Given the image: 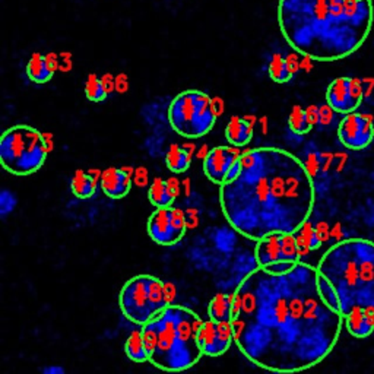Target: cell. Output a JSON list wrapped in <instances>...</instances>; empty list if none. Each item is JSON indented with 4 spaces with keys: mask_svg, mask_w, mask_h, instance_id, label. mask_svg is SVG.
<instances>
[{
    "mask_svg": "<svg viewBox=\"0 0 374 374\" xmlns=\"http://www.w3.org/2000/svg\"><path fill=\"white\" fill-rule=\"evenodd\" d=\"M296 263L297 262H278V263H274V265L267 266L265 269L269 272H272V274H284V272L289 271V269L293 267Z\"/></svg>",
    "mask_w": 374,
    "mask_h": 374,
    "instance_id": "obj_29",
    "label": "cell"
},
{
    "mask_svg": "<svg viewBox=\"0 0 374 374\" xmlns=\"http://www.w3.org/2000/svg\"><path fill=\"white\" fill-rule=\"evenodd\" d=\"M54 69L49 65L46 56L34 53L27 65V75L28 78L35 82V84H47L53 78Z\"/></svg>",
    "mask_w": 374,
    "mask_h": 374,
    "instance_id": "obj_17",
    "label": "cell"
},
{
    "mask_svg": "<svg viewBox=\"0 0 374 374\" xmlns=\"http://www.w3.org/2000/svg\"><path fill=\"white\" fill-rule=\"evenodd\" d=\"M318 271L335 286L344 316L357 306H374V241H338L325 252Z\"/></svg>",
    "mask_w": 374,
    "mask_h": 374,
    "instance_id": "obj_4",
    "label": "cell"
},
{
    "mask_svg": "<svg viewBox=\"0 0 374 374\" xmlns=\"http://www.w3.org/2000/svg\"><path fill=\"white\" fill-rule=\"evenodd\" d=\"M87 98L92 102H101L107 98L109 90L104 79H99L97 75H90L85 84Z\"/></svg>",
    "mask_w": 374,
    "mask_h": 374,
    "instance_id": "obj_26",
    "label": "cell"
},
{
    "mask_svg": "<svg viewBox=\"0 0 374 374\" xmlns=\"http://www.w3.org/2000/svg\"><path fill=\"white\" fill-rule=\"evenodd\" d=\"M258 266L267 267L278 262H300L301 253L296 234H271L258 240L255 251Z\"/></svg>",
    "mask_w": 374,
    "mask_h": 374,
    "instance_id": "obj_9",
    "label": "cell"
},
{
    "mask_svg": "<svg viewBox=\"0 0 374 374\" xmlns=\"http://www.w3.org/2000/svg\"><path fill=\"white\" fill-rule=\"evenodd\" d=\"M234 344L262 370L293 374L320 364L337 346L344 315L320 296L318 267L297 262L284 274L258 266L233 294Z\"/></svg>",
    "mask_w": 374,
    "mask_h": 374,
    "instance_id": "obj_1",
    "label": "cell"
},
{
    "mask_svg": "<svg viewBox=\"0 0 374 374\" xmlns=\"http://www.w3.org/2000/svg\"><path fill=\"white\" fill-rule=\"evenodd\" d=\"M233 294H217L207 306V315L217 322H230Z\"/></svg>",
    "mask_w": 374,
    "mask_h": 374,
    "instance_id": "obj_20",
    "label": "cell"
},
{
    "mask_svg": "<svg viewBox=\"0 0 374 374\" xmlns=\"http://www.w3.org/2000/svg\"><path fill=\"white\" fill-rule=\"evenodd\" d=\"M41 371H43L44 374H64V373H66V370L60 366H47Z\"/></svg>",
    "mask_w": 374,
    "mask_h": 374,
    "instance_id": "obj_32",
    "label": "cell"
},
{
    "mask_svg": "<svg viewBox=\"0 0 374 374\" xmlns=\"http://www.w3.org/2000/svg\"><path fill=\"white\" fill-rule=\"evenodd\" d=\"M44 136L28 124H16L0 138V161L4 169L18 177L37 173L47 159Z\"/></svg>",
    "mask_w": 374,
    "mask_h": 374,
    "instance_id": "obj_5",
    "label": "cell"
},
{
    "mask_svg": "<svg viewBox=\"0 0 374 374\" xmlns=\"http://www.w3.org/2000/svg\"><path fill=\"white\" fill-rule=\"evenodd\" d=\"M186 230V218L179 207H157L148 219V234L159 246L177 244L183 240Z\"/></svg>",
    "mask_w": 374,
    "mask_h": 374,
    "instance_id": "obj_8",
    "label": "cell"
},
{
    "mask_svg": "<svg viewBox=\"0 0 374 374\" xmlns=\"http://www.w3.org/2000/svg\"><path fill=\"white\" fill-rule=\"evenodd\" d=\"M241 151L237 147H217L206 154L203 159V173L214 184L221 186L225 177L234 165V162L241 157Z\"/></svg>",
    "mask_w": 374,
    "mask_h": 374,
    "instance_id": "obj_13",
    "label": "cell"
},
{
    "mask_svg": "<svg viewBox=\"0 0 374 374\" xmlns=\"http://www.w3.org/2000/svg\"><path fill=\"white\" fill-rule=\"evenodd\" d=\"M296 237L301 256L308 253L310 251H318V248L323 244V240L318 234V230L308 221L296 233Z\"/></svg>",
    "mask_w": 374,
    "mask_h": 374,
    "instance_id": "obj_21",
    "label": "cell"
},
{
    "mask_svg": "<svg viewBox=\"0 0 374 374\" xmlns=\"http://www.w3.org/2000/svg\"><path fill=\"white\" fill-rule=\"evenodd\" d=\"M71 191L78 199H90L95 195L97 181L91 174L78 170L72 177Z\"/></svg>",
    "mask_w": 374,
    "mask_h": 374,
    "instance_id": "obj_18",
    "label": "cell"
},
{
    "mask_svg": "<svg viewBox=\"0 0 374 374\" xmlns=\"http://www.w3.org/2000/svg\"><path fill=\"white\" fill-rule=\"evenodd\" d=\"M330 107L329 106H325L323 109H320V111H319V116H320V120L323 121V123H329L330 121Z\"/></svg>",
    "mask_w": 374,
    "mask_h": 374,
    "instance_id": "obj_33",
    "label": "cell"
},
{
    "mask_svg": "<svg viewBox=\"0 0 374 374\" xmlns=\"http://www.w3.org/2000/svg\"><path fill=\"white\" fill-rule=\"evenodd\" d=\"M348 334L354 338H368L374 332V306H357L344 316Z\"/></svg>",
    "mask_w": 374,
    "mask_h": 374,
    "instance_id": "obj_14",
    "label": "cell"
},
{
    "mask_svg": "<svg viewBox=\"0 0 374 374\" xmlns=\"http://www.w3.org/2000/svg\"><path fill=\"white\" fill-rule=\"evenodd\" d=\"M364 94L361 79L342 76L330 82L326 91V102L334 111L348 114L360 107Z\"/></svg>",
    "mask_w": 374,
    "mask_h": 374,
    "instance_id": "obj_10",
    "label": "cell"
},
{
    "mask_svg": "<svg viewBox=\"0 0 374 374\" xmlns=\"http://www.w3.org/2000/svg\"><path fill=\"white\" fill-rule=\"evenodd\" d=\"M338 139L351 151L366 150L374 139V119L357 111L344 114L338 126Z\"/></svg>",
    "mask_w": 374,
    "mask_h": 374,
    "instance_id": "obj_11",
    "label": "cell"
},
{
    "mask_svg": "<svg viewBox=\"0 0 374 374\" xmlns=\"http://www.w3.org/2000/svg\"><path fill=\"white\" fill-rule=\"evenodd\" d=\"M318 286H319V293H320L322 298L332 308H335V310H338V311H341V313H342V310H341V300H339V296L337 293L335 286L332 285L322 274H319V271H318Z\"/></svg>",
    "mask_w": 374,
    "mask_h": 374,
    "instance_id": "obj_27",
    "label": "cell"
},
{
    "mask_svg": "<svg viewBox=\"0 0 374 374\" xmlns=\"http://www.w3.org/2000/svg\"><path fill=\"white\" fill-rule=\"evenodd\" d=\"M16 206V196L11 193L9 191H4L2 195H0V211H2V215H8L12 212Z\"/></svg>",
    "mask_w": 374,
    "mask_h": 374,
    "instance_id": "obj_28",
    "label": "cell"
},
{
    "mask_svg": "<svg viewBox=\"0 0 374 374\" xmlns=\"http://www.w3.org/2000/svg\"><path fill=\"white\" fill-rule=\"evenodd\" d=\"M132 187L131 174L123 169H107L101 174V189L110 199H123L128 196Z\"/></svg>",
    "mask_w": 374,
    "mask_h": 374,
    "instance_id": "obj_15",
    "label": "cell"
},
{
    "mask_svg": "<svg viewBox=\"0 0 374 374\" xmlns=\"http://www.w3.org/2000/svg\"><path fill=\"white\" fill-rule=\"evenodd\" d=\"M148 199L155 207H165V206L173 205L174 193L171 192L167 181L157 177V179H154L152 184L150 186Z\"/></svg>",
    "mask_w": 374,
    "mask_h": 374,
    "instance_id": "obj_19",
    "label": "cell"
},
{
    "mask_svg": "<svg viewBox=\"0 0 374 374\" xmlns=\"http://www.w3.org/2000/svg\"><path fill=\"white\" fill-rule=\"evenodd\" d=\"M225 138L233 147L241 148L251 143L253 138V124L241 117H231L225 128Z\"/></svg>",
    "mask_w": 374,
    "mask_h": 374,
    "instance_id": "obj_16",
    "label": "cell"
},
{
    "mask_svg": "<svg viewBox=\"0 0 374 374\" xmlns=\"http://www.w3.org/2000/svg\"><path fill=\"white\" fill-rule=\"evenodd\" d=\"M202 319L184 306L169 304L142 326L148 360L162 371H184L199 363L203 351L198 334Z\"/></svg>",
    "mask_w": 374,
    "mask_h": 374,
    "instance_id": "obj_3",
    "label": "cell"
},
{
    "mask_svg": "<svg viewBox=\"0 0 374 374\" xmlns=\"http://www.w3.org/2000/svg\"><path fill=\"white\" fill-rule=\"evenodd\" d=\"M119 306L124 318L143 326L169 306L167 288L154 275H136L123 285Z\"/></svg>",
    "mask_w": 374,
    "mask_h": 374,
    "instance_id": "obj_7",
    "label": "cell"
},
{
    "mask_svg": "<svg viewBox=\"0 0 374 374\" xmlns=\"http://www.w3.org/2000/svg\"><path fill=\"white\" fill-rule=\"evenodd\" d=\"M240 171H241V157L234 162V165L230 169V171H228V174H227V177H225V181H231V180H234V179L240 174ZM225 181H224V183H225Z\"/></svg>",
    "mask_w": 374,
    "mask_h": 374,
    "instance_id": "obj_30",
    "label": "cell"
},
{
    "mask_svg": "<svg viewBox=\"0 0 374 374\" xmlns=\"http://www.w3.org/2000/svg\"><path fill=\"white\" fill-rule=\"evenodd\" d=\"M288 126H289L291 132L296 133V135H306L311 129H313L315 124L311 123V120L307 114V110H304L300 106H294L293 110H291V113H289Z\"/></svg>",
    "mask_w": 374,
    "mask_h": 374,
    "instance_id": "obj_24",
    "label": "cell"
},
{
    "mask_svg": "<svg viewBox=\"0 0 374 374\" xmlns=\"http://www.w3.org/2000/svg\"><path fill=\"white\" fill-rule=\"evenodd\" d=\"M124 352L129 360L133 363H145L148 360V352L145 348V342L142 338V330H135L129 335L126 344H124Z\"/></svg>",
    "mask_w": 374,
    "mask_h": 374,
    "instance_id": "obj_23",
    "label": "cell"
},
{
    "mask_svg": "<svg viewBox=\"0 0 374 374\" xmlns=\"http://www.w3.org/2000/svg\"><path fill=\"white\" fill-rule=\"evenodd\" d=\"M285 60H286V65H288L289 72L293 73V75H296V72L300 69V64H298L297 56L296 54H289V56H286Z\"/></svg>",
    "mask_w": 374,
    "mask_h": 374,
    "instance_id": "obj_31",
    "label": "cell"
},
{
    "mask_svg": "<svg viewBox=\"0 0 374 374\" xmlns=\"http://www.w3.org/2000/svg\"><path fill=\"white\" fill-rule=\"evenodd\" d=\"M165 164L174 174L184 173L191 167V154L179 145H171L167 154H165Z\"/></svg>",
    "mask_w": 374,
    "mask_h": 374,
    "instance_id": "obj_22",
    "label": "cell"
},
{
    "mask_svg": "<svg viewBox=\"0 0 374 374\" xmlns=\"http://www.w3.org/2000/svg\"><path fill=\"white\" fill-rule=\"evenodd\" d=\"M316 200L313 176L291 152L260 147L241 154V171L219 186L222 215L248 240L296 234L310 219Z\"/></svg>",
    "mask_w": 374,
    "mask_h": 374,
    "instance_id": "obj_2",
    "label": "cell"
},
{
    "mask_svg": "<svg viewBox=\"0 0 374 374\" xmlns=\"http://www.w3.org/2000/svg\"><path fill=\"white\" fill-rule=\"evenodd\" d=\"M217 117L212 98L198 90L180 92L169 107L171 129L187 139H198L210 133L215 126Z\"/></svg>",
    "mask_w": 374,
    "mask_h": 374,
    "instance_id": "obj_6",
    "label": "cell"
},
{
    "mask_svg": "<svg viewBox=\"0 0 374 374\" xmlns=\"http://www.w3.org/2000/svg\"><path fill=\"white\" fill-rule=\"evenodd\" d=\"M198 339L203 351V356L207 357L224 356L234 342L231 323L217 322L212 319L203 322L199 329Z\"/></svg>",
    "mask_w": 374,
    "mask_h": 374,
    "instance_id": "obj_12",
    "label": "cell"
},
{
    "mask_svg": "<svg viewBox=\"0 0 374 374\" xmlns=\"http://www.w3.org/2000/svg\"><path fill=\"white\" fill-rule=\"evenodd\" d=\"M269 76L277 84H285V82L293 78V73L288 69L286 60L278 53L272 54V59L269 61Z\"/></svg>",
    "mask_w": 374,
    "mask_h": 374,
    "instance_id": "obj_25",
    "label": "cell"
}]
</instances>
